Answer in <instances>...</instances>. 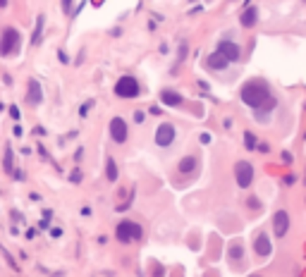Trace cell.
Instances as JSON below:
<instances>
[{
  "label": "cell",
  "instance_id": "cell-1",
  "mask_svg": "<svg viewBox=\"0 0 306 277\" xmlns=\"http://www.w3.org/2000/svg\"><path fill=\"white\" fill-rule=\"evenodd\" d=\"M240 98L244 106L254 110L256 122H268L278 108V94L273 91V86L258 76L244 82V86L240 88Z\"/></svg>",
  "mask_w": 306,
  "mask_h": 277
},
{
  "label": "cell",
  "instance_id": "cell-2",
  "mask_svg": "<svg viewBox=\"0 0 306 277\" xmlns=\"http://www.w3.org/2000/svg\"><path fill=\"white\" fill-rule=\"evenodd\" d=\"M144 234L142 224L134 222V220H122L118 227H115V236H118V242L122 244H132V242H139Z\"/></svg>",
  "mask_w": 306,
  "mask_h": 277
},
{
  "label": "cell",
  "instance_id": "cell-3",
  "mask_svg": "<svg viewBox=\"0 0 306 277\" xmlns=\"http://www.w3.org/2000/svg\"><path fill=\"white\" fill-rule=\"evenodd\" d=\"M20 43H22V36H20L17 29H12V26L2 29V34H0V55H5V58L14 55L20 50Z\"/></svg>",
  "mask_w": 306,
  "mask_h": 277
},
{
  "label": "cell",
  "instance_id": "cell-4",
  "mask_svg": "<svg viewBox=\"0 0 306 277\" xmlns=\"http://www.w3.org/2000/svg\"><path fill=\"white\" fill-rule=\"evenodd\" d=\"M228 62H240L242 60V46L237 41H232V38H222L218 41V48H216Z\"/></svg>",
  "mask_w": 306,
  "mask_h": 277
},
{
  "label": "cell",
  "instance_id": "cell-5",
  "mask_svg": "<svg viewBox=\"0 0 306 277\" xmlns=\"http://www.w3.org/2000/svg\"><path fill=\"white\" fill-rule=\"evenodd\" d=\"M115 96L120 98H136L139 96V82L134 76H122L115 82Z\"/></svg>",
  "mask_w": 306,
  "mask_h": 277
},
{
  "label": "cell",
  "instance_id": "cell-6",
  "mask_svg": "<svg viewBox=\"0 0 306 277\" xmlns=\"http://www.w3.org/2000/svg\"><path fill=\"white\" fill-rule=\"evenodd\" d=\"M234 182H237V186H240V189H249V186H252V182H254L252 162L240 160V162L234 165Z\"/></svg>",
  "mask_w": 306,
  "mask_h": 277
},
{
  "label": "cell",
  "instance_id": "cell-7",
  "mask_svg": "<svg viewBox=\"0 0 306 277\" xmlns=\"http://www.w3.org/2000/svg\"><path fill=\"white\" fill-rule=\"evenodd\" d=\"M177 138V129L172 122H163L160 127L156 129V144L160 146V148H168V146H172Z\"/></svg>",
  "mask_w": 306,
  "mask_h": 277
},
{
  "label": "cell",
  "instance_id": "cell-8",
  "mask_svg": "<svg viewBox=\"0 0 306 277\" xmlns=\"http://www.w3.org/2000/svg\"><path fill=\"white\" fill-rule=\"evenodd\" d=\"M254 254L258 258H268L273 254V244H270L266 232H256V236H254Z\"/></svg>",
  "mask_w": 306,
  "mask_h": 277
},
{
  "label": "cell",
  "instance_id": "cell-9",
  "mask_svg": "<svg viewBox=\"0 0 306 277\" xmlns=\"http://www.w3.org/2000/svg\"><path fill=\"white\" fill-rule=\"evenodd\" d=\"M287 232H290V213L287 210H278L273 215V234L278 239H282Z\"/></svg>",
  "mask_w": 306,
  "mask_h": 277
},
{
  "label": "cell",
  "instance_id": "cell-10",
  "mask_svg": "<svg viewBox=\"0 0 306 277\" xmlns=\"http://www.w3.org/2000/svg\"><path fill=\"white\" fill-rule=\"evenodd\" d=\"M110 138L115 144H124L127 141V124L122 118H112L110 120Z\"/></svg>",
  "mask_w": 306,
  "mask_h": 277
},
{
  "label": "cell",
  "instance_id": "cell-11",
  "mask_svg": "<svg viewBox=\"0 0 306 277\" xmlns=\"http://www.w3.org/2000/svg\"><path fill=\"white\" fill-rule=\"evenodd\" d=\"M206 67L208 70H213V72H225V70L230 67V62L218 53V50H216V53H210L206 58Z\"/></svg>",
  "mask_w": 306,
  "mask_h": 277
},
{
  "label": "cell",
  "instance_id": "cell-12",
  "mask_svg": "<svg viewBox=\"0 0 306 277\" xmlns=\"http://www.w3.org/2000/svg\"><path fill=\"white\" fill-rule=\"evenodd\" d=\"M196 170H198L196 156H184V158L180 160V165H177V172H180V174H194Z\"/></svg>",
  "mask_w": 306,
  "mask_h": 277
},
{
  "label": "cell",
  "instance_id": "cell-13",
  "mask_svg": "<svg viewBox=\"0 0 306 277\" xmlns=\"http://www.w3.org/2000/svg\"><path fill=\"white\" fill-rule=\"evenodd\" d=\"M41 98H44V94H41V86H38V82H36V79H29L26 103H29V106H38V103H41Z\"/></svg>",
  "mask_w": 306,
  "mask_h": 277
},
{
  "label": "cell",
  "instance_id": "cell-14",
  "mask_svg": "<svg viewBox=\"0 0 306 277\" xmlns=\"http://www.w3.org/2000/svg\"><path fill=\"white\" fill-rule=\"evenodd\" d=\"M160 100H163L165 106H170V108H177V106H182V100H184V98L180 96L177 91H170V88H165L163 94H160Z\"/></svg>",
  "mask_w": 306,
  "mask_h": 277
},
{
  "label": "cell",
  "instance_id": "cell-15",
  "mask_svg": "<svg viewBox=\"0 0 306 277\" xmlns=\"http://www.w3.org/2000/svg\"><path fill=\"white\" fill-rule=\"evenodd\" d=\"M230 260L232 263H237L240 260L242 263V258H244V246H242V242H232V246H230Z\"/></svg>",
  "mask_w": 306,
  "mask_h": 277
},
{
  "label": "cell",
  "instance_id": "cell-16",
  "mask_svg": "<svg viewBox=\"0 0 306 277\" xmlns=\"http://www.w3.org/2000/svg\"><path fill=\"white\" fill-rule=\"evenodd\" d=\"M256 20H258V10H256V8H249V10L242 14V26H246V29H249V26L256 24Z\"/></svg>",
  "mask_w": 306,
  "mask_h": 277
},
{
  "label": "cell",
  "instance_id": "cell-17",
  "mask_svg": "<svg viewBox=\"0 0 306 277\" xmlns=\"http://www.w3.org/2000/svg\"><path fill=\"white\" fill-rule=\"evenodd\" d=\"M106 177H108L110 182L118 180V165H115V160L108 158V162H106Z\"/></svg>",
  "mask_w": 306,
  "mask_h": 277
},
{
  "label": "cell",
  "instance_id": "cell-18",
  "mask_svg": "<svg viewBox=\"0 0 306 277\" xmlns=\"http://www.w3.org/2000/svg\"><path fill=\"white\" fill-rule=\"evenodd\" d=\"M244 138H246V141H244V144H246V148H254V146H256V136H254V134H249V132H246V134H244Z\"/></svg>",
  "mask_w": 306,
  "mask_h": 277
},
{
  "label": "cell",
  "instance_id": "cell-19",
  "mask_svg": "<svg viewBox=\"0 0 306 277\" xmlns=\"http://www.w3.org/2000/svg\"><path fill=\"white\" fill-rule=\"evenodd\" d=\"M134 122H144V112H136V115H134Z\"/></svg>",
  "mask_w": 306,
  "mask_h": 277
},
{
  "label": "cell",
  "instance_id": "cell-20",
  "mask_svg": "<svg viewBox=\"0 0 306 277\" xmlns=\"http://www.w3.org/2000/svg\"><path fill=\"white\" fill-rule=\"evenodd\" d=\"M2 8H8V0H0V10H2Z\"/></svg>",
  "mask_w": 306,
  "mask_h": 277
},
{
  "label": "cell",
  "instance_id": "cell-21",
  "mask_svg": "<svg viewBox=\"0 0 306 277\" xmlns=\"http://www.w3.org/2000/svg\"><path fill=\"white\" fill-rule=\"evenodd\" d=\"M249 277H261V275H249Z\"/></svg>",
  "mask_w": 306,
  "mask_h": 277
}]
</instances>
